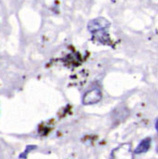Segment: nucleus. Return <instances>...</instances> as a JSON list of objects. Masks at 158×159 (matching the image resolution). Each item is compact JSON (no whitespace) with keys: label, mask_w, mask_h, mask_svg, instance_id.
Segmentation results:
<instances>
[{"label":"nucleus","mask_w":158,"mask_h":159,"mask_svg":"<svg viewBox=\"0 0 158 159\" xmlns=\"http://www.w3.org/2000/svg\"><path fill=\"white\" fill-rule=\"evenodd\" d=\"M111 159H133L131 144L124 143L114 149L111 152Z\"/></svg>","instance_id":"obj_1"},{"label":"nucleus","mask_w":158,"mask_h":159,"mask_svg":"<svg viewBox=\"0 0 158 159\" xmlns=\"http://www.w3.org/2000/svg\"><path fill=\"white\" fill-rule=\"evenodd\" d=\"M101 99V93L98 89H93L86 92L83 98V103L84 105H92L99 102Z\"/></svg>","instance_id":"obj_2"},{"label":"nucleus","mask_w":158,"mask_h":159,"mask_svg":"<svg viewBox=\"0 0 158 159\" xmlns=\"http://www.w3.org/2000/svg\"><path fill=\"white\" fill-rule=\"evenodd\" d=\"M151 143V138H146V139H142V140L140 141V143L138 145V147L135 149L134 153H136V154H140V153L146 152L150 149Z\"/></svg>","instance_id":"obj_3"},{"label":"nucleus","mask_w":158,"mask_h":159,"mask_svg":"<svg viewBox=\"0 0 158 159\" xmlns=\"http://www.w3.org/2000/svg\"><path fill=\"white\" fill-rule=\"evenodd\" d=\"M32 148H36V146H27V148H26V151H25V152H24V153H23V154H22L20 157H21V158H23V156H24V155H25V156L27 155V153L30 152V149H32ZM25 157H24V158H25Z\"/></svg>","instance_id":"obj_4"}]
</instances>
